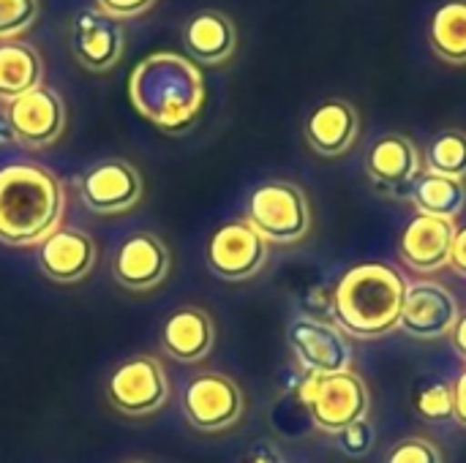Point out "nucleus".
I'll return each mask as SVG.
<instances>
[{
    "label": "nucleus",
    "mask_w": 466,
    "mask_h": 463,
    "mask_svg": "<svg viewBox=\"0 0 466 463\" xmlns=\"http://www.w3.org/2000/svg\"><path fill=\"white\" fill-rule=\"evenodd\" d=\"M128 98L156 128L169 134L186 131L205 104L202 68L177 52H153L134 65L128 76Z\"/></svg>",
    "instance_id": "obj_1"
},
{
    "label": "nucleus",
    "mask_w": 466,
    "mask_h": 463,
    "mask_svg": "<svg viewBox=\"0 0 466 463\" xmlns=\"http://www.w3.org/2000/svg\"><path fill=\"white\" fill-rule=\"evenodd\" d=\"M66 194L57 175L41 164L0 166V243L11 248L41 246L60 229Z\"/></svg>",
    "instance_id": "obj_2"
},
{
    "label": "nucleus",
    "mask_w": 466,
    "mask_h": 463,
    "mask_svg": "<svg viewBox=\"0 0 466 463\" xmlns=\"http://www.w3.org/2000/svg\"><path fill=\"white\" fill-rule=\"evenodd\" d=\"M410 281L388 262L350 267L333 292V322L344 336L380 338L401 325Z\"/></svg>",
    "instance_id": "obj_3"
},
{
    "label": "nucleus",
    "mask_w": 466,
    "mask_h": 463,
    "mask_svg": "<svg viewBox=\"0 0 466 463\" xmlns=\"http://www.w3.org/2000/svg\"><path fill=\"white\" fill-rule=\"evenodd\" d=\"M246 221L268 246L300 243L311 229L309 196L298 183L268 180L251 191L246 202Z\"/></svg>",
    "instance_id": "obj_4"
},
{
    "label": "nucleus",
    "mask_w": 466,
    "mask_h": 463,
    "mask_svg": "<svg viewBox=\"0 0 466 463\" xmlns=\"http://www.w3.org/2000/svg\"><path fill=\"white\" fill-rule=\"evenodd\" d=\"M300 401L306 404L314 426L325 434H339L341 428L363 420L371 407L369 388L360 374L344 371L330 377H309L300 385Z\"/></svg>",
    "instance_id": "obj_5"
},
{
    "label": "nucleus",
    "mask_w": 466,
    "mask_h": 463,
    "mask_svg": "<svg viewBox=\"0 0 466 463\" xmlns=\"http://www.w3.org/2000/svg\"><path fill=\"white\" fill-rule=\"evenodd\" d=\"M180 409L194 431L218 434L243 420L246 396L232 377L218 371H202L186 382L180 393Z\"/></svg>",
    "instance_id": "obj_6"
},
{
    "label": "nucleus",
    "mask_w": 466,
    "mask_h": 463,
    "mask_svg": "<svg viewBox=\"0 0 466 463\" xmlns=\"http://www.w3.org/2000/svg\"><path fill=\"white\" fill-rule=\"evenodd\" d=\"M109 407L126 418H150L169 401V377L156 355H134L106 379Z\"/></svg>",
    "instance_id": "obj_7"
},
{
    "label": "nucleus",
    "mask_w": 466,
    "mask_h": 463,
    "mask_svg": "<svg viewBox=\"0 0 466 463\" xmlns=\"http://www.w3.org/2000/svg\"><path fill=\"white\" fill-rule=\"evenodd\" d=\"M268 262V243L246 218H232L213 229L205 243L208 270L229 284L254 278Z\"/></svg>",
    "instance_id": "obj_8"
},
{
    "label": "nucleus",
    "mask_w": 466,
    "mask_h": 463,
    "mask_svg": "<svg viewBox=\"0 0 466 463\" xmlns=\"http://www.w3.org/2000/svg\"><path fill=\"white\" fill-rule=\"evenodd\" d=\"M82 205L96 216H123L142 199L145 183L139 169L126 158H106L76 177Z\"/></svg>",
    "instance_id": "obj_9"
},
{
    "label": "nucleus",
    "mask_w": 466,
    "mask_h": 463,
    "mask_svg": "<svg viewBox=\"0 0 466 463\" xmlns=\"http://www.w3.org/2000/svg\"><path fill=\"white\" fill-rule=\"evenodd\" d=\"M3 115H5L11 139L30 150L55 145L66 131V104L46 85H38L35 90L5 104Z\"/></svg>",
    "instance_id": "obj_10"
},
{
    "label": "nucleus",
    "mask_w": 466,
    "mask_h": 463,
    "mask_svg": "<svg viewBox=\"0 0 466 463\" xmlns=\"http://www.w3.org/2000/svg\"><path fill=\"white\" fill-rule=\"evenodd\" d=\"M287 341L300 371L309 377H330V374L352 371V347L336 325L300 317L289 322Z\"/></svg>",
    "instance_id": "obj_11"
},
{
    "label": "nucleus",
    "mask_w": 466,
    "mask_h": 463,
    "mask_svg": "<svg viewBox=\"0 0 466 463\" xmlns=\"http://www.w3.org/2000/svg\"><path fill=\"white\" fill-rule=\"evenodd\" d=\"M172 270L167 243L153 232H134L120 240L112 257V278L128 292L158 289Z\"/></svg>",
    "instance_id": "obj_12"
},
{
    "label": "nucleus",
    "mask_w": 466,
    "mask_h": 463,
    "mask_svg": "<svg viewBox=\"0 0 466 463\" xmlns=\"http://www.w3.org/2000/svg\"><path fill=\"white\" fill-rule=\"evenodd\" d=\"M461 317L456 295L437 281H412L407 287L401 330L412 338H442L451 336Z\"/></svg>",
    "instance_id": "obj_13"
},
{
    "label": "nucleus",
    "mask_w": 466,
    "mask_h": 463,
    "mask_svg": "<svg viewBox=\"0 0 466 463\" xmlns=\"http://www.w3.org/2000/svg\"><path fill=\"white\" fill-rule=\"evenodd\" d=\"M366 172L380 191L401 196L410 194L412 183L423 175V156L410 136L385 134L371 145L366 156Z\"/></svg>",
    "instance_id": "obj_14"
},
{
    "label": "nucleus",
    "mask_w": 466,
    "mask_h": 463,
    "mask_svg": "<svg viewBox=\"0 0 466 463\" xmlns=\"http://www.w3.org/2000/svg\"><path fill=\"white\" fill-rule=\"evenodd\" d=\"M71 52L87 71H106L123 55V30L101 8H79L71 19Z\"/></svg>",
    "instance_id": "obj_15"
},
{
    "label": "nucleus",
    "mask_w": 466,
    "mask_h": 463,
    "mask_svg": "<svg viewBox=\"0 0 466 463\" xmlns=\"http://www.w3.org/2000/svg\"><path fill=\"white\" fill-rule=\"evenodd\" d=\"M96 257H98L96 240L87 232L74 226H60L41 243L38 267L49 281L71 287L93 273Z\"/></svg>",
    "instance_id": "obj_16"
},
{
    "label": "nucleus",
    "mask_w": 466,
    "mask_h": 463,
    "mask_svg": "<svg viewBox=\"0 0 466 463\" xmlns=\"http://www.w3.org/2000/svg\"><path fill=\"white\" fill-rule=\"evenodd\" d=\"M453 237H456V221L418 213L401 232L399 257L415 273H437L451 265Z\"/></svg>",
    "instance_id": "obj_17"
},
{
    "label": "nucleus",
    "mask_w": 466,
    "mask_h": 463,
    "mask_svg": "<svg viewBox=\"0 0 466 463\" xmlns=\"http://www.w3.org/2000/svg\"><path fill=\"white\" fill-rule=\"evenodd\" d=\"M306 142L317 156H344L360 134V115L347 98H328L311 109L303 126Z\"/></svg>",
    "instance_id": "obj_18"
},
{
    "label": "nucleus",
    "mask_w": 466,
    "mask_h": 463,
    "mask_svg": "<svg viewBox=\"0 0 466 463\" xmlns=\"http://www.w3.org/2000/svg\"><path fill=\"white\" fill-rule=\"evenodd\" d=\"M216 347L213 317L199 306L175 308L161 327V349L177 363H202Z\"/></svg>",
    "instance_id": "obj_19"
},
{
    "label": "nucleus",
    "mask_w": 466,
    "mask_h": 463,
    "mask_svg": "<svg viewBox=\"0 0 466 463\" xmlns=\"http://www.w3.org/2000/svg\"><path fill=\"white\" fill-rule=\"evenodd\" d=\"M183 44L194 63H224L232 57L238 46V33L235 25L227 14L221 11H199L186 22L183 30Z\"/></svg>",
    "instance_id": "obj_20"
},
{
    "label": "nucleus",
    "mask_w": 466,
    "mask_h": 463,
    "mask_svg": "<svg viewBox=\"0 0 466 463\" xmlns=\"http://www.w3.org/2000/svg\"><path fill=\"white\" fill-rule=\"evenodd\" d=\"M44 85V63L25 41H0V101L14 98Z\"/></svg>",
    "instance_id": "obj_21"
},
{
    "label": "nucleus",
    "mask_w": 466,
    "mask_h": 463,
    "mask_svg": "<svg viewBox=\"0 0 466 463\" xmlns=\"http://www.w3.org/2000/svg\"><path fill=\"white\" fill-rule=\"evenodd\" d=\"M412 205L418 207L420 216H434V218H451L456 221L459 213L466 205V183L423 172L410 191Z\"/></svg>",
    "instance_id": "obj_22"
},
{
    "label": "nucleus",
    "mask_w": 466,
    "mask_h": 463,
    "mask_svg": "<svg viewBox=\"0 0 466 463\" xmlns=\"http://www.w3.org/2000/svg\"><path fill=\"white\" fill-rule=\"evenodd\" d=\"M429 44L440 60L466 65V0H448L431 14Z\"/></svg>",
    "instance_id": "obj_23"
},
{
    "label": "nucleus",
    "mask_w": 466,
    "mask_h": 463,
    "mask_svg": "<svg viewBox=\"0 0 466 463\" xmlns=\"http://www.w3.org/2000/svg\"><path fill=\"white\" fill-rule=\"evenodd\" d=\"M426 172L464 180L466 177V131H440L426 147Z\"/></svg>",
    "instance_id": "obj_24"
},
{
    "label": "nucleus",
    "mask_w": 466,
    "mask_h": 463,
    "mask_svg": "<svg viewBox=\"0 0 466 463\" xmlns=\"http://www.w3.org/2000/svg\"><path fill=\"white\" fill-rule=\"evenodd\" d=\"M412 407L429 423L451 420L453 418V385L437 377L418 379L412 388Z\"/></svg>",
    "instance_id": "obj_25"
},
{
    "label": "nucleus",
    "mask_w": 466,
    "mask_h": 463,
    "mask_svg": "<svg viewBox=\"0 0 466 463\" xmlns=\"http://www.w3.org/2000/svg\"><path fill=\"white\" fill-rule=\"evenodd\" d=\"M38 16V0H0V41L22 35Z\"/></svg>",
    "instance_id": "obj_26"
},
{
    "label": "nucleus",
    "mask_w": 466,
    "mask_h": 463,
    "mask_svg": "<svg viewBox=\"0 0 466 463\" xmlns=\"http://www.w3.org/2000/svg\"><path fill=\"white\" fill-rule=\"evenodd\" d=\"M374 439H377V434H374V426L369 423V418H363L336 434V442L347 458H366L374 448Z\"/></svg>",
    "instance_id": "obj_27"
},
{
    "label": "nucleus",
    "mask_w": 466,
    "mask_h": 463,
    "mask_svg": "<svg viewBox=\"0 0 466 463\" xmlns=\"http://www.w3.org/2000/svg\"><path fill=\"white\" fill-rule=\"evenodd\" d=\"M385 463H442V453L429 439L410 437L388 453Z\"/></svg>",
    "instance_id": "obj_28"
},
{
    "label": "nucleus",
    "mask_w": 466,
    "mask_h": 463,
    "mask_svg": "<svg viewBox=\"0 0 466 463\" xmlns=\"http://www.w3.org/2000/svg\"><path fill=\"white\" fill-rule=\"evenodd\" d=\"M156 0H98V8L115 19H126V16H139L145 14Z\"/></svg>",
    "instance_id": "obj_29"
},
{
    "label": "nucleus",
    "mask_w": 466,
    "mask_h": 463,
    "mask_svg": "<svg viewBox=\"0 0 466 463\" xmlns=\"http://www.w3.org/2000/svg\"><path fill=\"white\" fill-rule=\"evenodd\" d=\"M451 267L466 278V226H456V237L451 248Z\"/></svg>",
    "instance_id": "obj_30"
},
{
    "label": "nucleus",
    "mask_w": 466,
    "mask_h": 463,
    "mask_svg": "<svg viewBox=\"0 0 466 463\" xmlns=\"http://www.w3.org/2000/svg\"><path fill=\"white\" fill-rule=\"evenodd\" d=\"M243 463H287V458L268 442H259L248 450V456L243 458Z\"/></svg>",
    "instance_id": "obj_31"
},
{
    "label": "nucleus",
    "mask_w": 466,
    "mask_h": 463,
    "mask_svg": "<svg viewBox=\"0 0 466 463\" xmlns=\"http://www.w3.org/2000/svg\"><path fill=\"white\" fill-rule=\"evenodd\" d=\"M453 420H459L466 428V371L453 385Z\"/></svg>",
    "instance_id": "obj_32"
},
{
    "label": "nucleus",
    "mask_w": 466,
    "mask_h": 463,
    "mask_svg": "<svg viewBox=\"0 0 466 463\" xmlns=\"http://www.w3.org/2000/svg\"><path fill=\"white\" fill-rule=\"evenodd\" d=\"M451 344H453V349H456V355L461 357L466 363V314L459 317V322H456V327L451 330Z\"/></svg>",
    "instance_id": "obj_33"
},
{
    "label": "nucleus",
    "mask_w": 466,
    "mask_h": 463,
    "mask_svg": "<svg viewBox=\"0 0 466 463\" xmlns=\"http://www.w3.org/2000/svg\"><path fill=\"white\" fill-rule=\"evenodd\" d=\"M8 142H14V139H11V131H8L5 115L0 112V147H3V145H8Z\"/></svg>",
    "instance_id": "obj_34"
},
{
    "label": "nucleus",
    "mask_w": 466,
    "mask_h": 463,
    "mask_svg": "<svg viewBox=\"0 0 466 463\" xmlns=\"http://www.w3.org/2000/svg\"><path fill=\"white\" fill-rule=\"evenodd\" d=\"M123 463H147V461H123Z\"/></svg>",
    "instance_id": "obj_35"
}]
</instances>
